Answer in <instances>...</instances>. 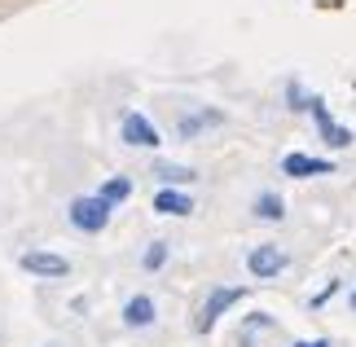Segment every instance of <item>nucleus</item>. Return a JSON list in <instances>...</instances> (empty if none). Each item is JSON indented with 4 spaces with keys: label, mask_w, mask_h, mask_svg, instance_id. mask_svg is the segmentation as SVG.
<instances>
[{
    "label": "nucleus",
    "mask_w": 356,
    "mask_h": 347,
    "mask_svg": "<svg viewBox=\"0 0 356 347\" xmlns=\"http://www.w3.org/2000/svg\"><path fill=\"white\" fill-rule=\"evenodd\" d=\"M22 268L31 277H66L71 273V259L58 251H22Z\"/></svg>",
    "instance_id": "obj_5"
},
{
    "label": "nucleus",
    "mask_w": 356,
    "mask_h": 347,
    "mask_svg": "<svg viewBox=\"0 0 356 347\" xmlns=\"http://www.w3.org/2000/svg\"><path fill=\"white\" fill-rule=\"evenodd\" d=\"M154 211H163V216H189V211H194V198L181 193V189H159L154 193Z\"/></svg>",
    "instance_id": "obj_10"
},
{
    "label": "nucleus",
    "mask_w": 356,
    "mask_h": 347,
    "mask_svg": "<svg viewBox=\"0 0 356 347\" xmlns=\"http://www.w3.org/2000/svg\"><path fill=\"white\" fill-rule=\"evenodd\" d=\"M154 316H159V308H154V299H149V295H132L128 303H123V325H128V330L154 325Z\"/></svg>",
    "instance_id": "obj_7"
},
{
    "label": "nucleus",
    "mask_w": 356,
    "mask_h": 347,
    "mask_svg": "<svg viewBox=\"0 0 356 347\" xmlns=\"http://www.w3.org/2000/svg\"><path fill=\"white\" fill-rule=\"evenodd\" d=\"M251 211H255L259 220H273V225H277V220L286 216V202H282V193L264 189V193H259V198H255V207H251Z\"/></svg>",
    "instance_id": "obj_12"
},
{
    "label": "nucleus",
    "mask_w": 356,
    "mask_h": 347,
    "mask_svg": "<svg viewBox=\"0 0 356 347\" xmlns=\"http://www.w3.org/2000/svg\"><path fill=\"white\" fill-rule=\"evenodd\" d=\"M242 299V290L238 286H216L207 299H202V308H198V321H194V330L198 334H211L216 330V321H220V316L234 308V303Z\"/></svg>",
    "instance_id": "obj_1"
},
{
    "label": "nucleus",
    "mask_w": 356,
    "mask_h": 347,
    "mask_svg": "<svg viewBox=\"0 0 356 347\" xmlns=\"http://www.w3.org/2000/svg\"><path fill=\"white\" fill-rule=\"evenodd\" d=\"M334 295H339V282H330V286H325V290H321V295H317V299H312V308H321V303H330Z\"/></svg>",
    "instance_id": "obj_16"
},
{
    "label": "nucleus",
    "mask_w": 356,
    "mask_h": 347,
    "mask_svg": "<svg viewBox=\"0 0 356 347\" xmlns=\"http://www.w3.org/2000/svg\"><path fill=\"white\" fill-rule=\"evenodd\" d=\"M123 141L136 145V150H154L159 145V128L141 115V110H128V115H123Z\"/></svg>",
    "instance_id": "obj_6"
},
{
    "label": "nucleus",
    "mask_w": 356,
    "mask_h": 347,
    "mask_svg": "<svg viewBox=\"0 0 356 347\" xmlns=\"http://www.w3.org/2000/svg\"><path fill=\"white\" fill-rule=\"evenodd\" d=\"M291 347H330V339H295Z\"/></svg>",
    "instance_id": "obj_17"
},
{
    "label": "nucleus",
    "mask_w": 356,
    "mask_h": 347,
    "mask_svg": "<svg viewBox=\"0 0 356 347\" xmlns=\"http://www.w3.org/2000/svg\"><path fill=\"white\" fill-rule=\"evenodd\" d=\"M286 264H291V255L282 251L277 242H259L251 255H246V273L251 277H259V282H268V277H277Z\"/></svg>",
    "instance_id": "obj_2"
},
{
    "label": "nucleus",
    "mask_w": 356,
    "mask_h": 347,
    "mask_svg": "<svg viewBox=\"0 0 356 347\" xmlns=\"http://www.w3.org/2000/svg\"><path fill=\"white\" fill-rule=\"evenodd\" d=\"M149 172H154L168 189H176V185H194V172L181 168V163H163V159H154V168H149Z\"/></svg>",
    "instance_id": "obj_11"
},
{
    "label": "nucleus",
    "mask_w": 356,
    "mask_h": 347,
    "mask_svg": "<svg viewBox=\"0 0 356 347\" xmlns=\"http://www.w3.org/2000/svg\"><path fill=\"white\" fill-rule=\"evenodd\" d=\"M282 172H286V176H330L334 163L312 159V154H286V159H282Z\"/></svg>",
    "instance_id": "obj_9"
},
{
    "label": "nucleus",
    "mask_w": 356,
    "mask_h": 347,
    "mask_svg": "<svg viewBox=\"0 0 356 347\" xmlns=\"http://www.w3.org/2000/svg\"><path fill=\"white\" fill-rule=\"evenodd\" d=\"M71 225L79 233H102L106 225H111V207H106L102 198H75L71 202Z\"/></svg>",
    "instance_id": "obj_3"
},
{
    "label": "nucleus",
    "mask_w": 356,
    "mask_h": 347,
    "mask_svg": "<svg viewBox=\"0 0 356 347\" xmlns=\"http://www.w3.org/2000/svg\"><path fill=\"white\" fill-rule=\"evenodd\" d=\"M97 198H102L106 207H115V202H128V198H132V180H128V176H111V180L102 185V193H97Z\"/></svg>",
    "instance_id": "obj_13"
},
{
    "label": "nucleus",
    "mask_w": 356,
    "mask_h": 347,
    "mask_svg": "<svg viewBox=\"0 0 356 347\" xmlns=\"http://www.w3.org/2000/svg\"><path fill=\"white\" fill-rule=\"evenodd\" d=\"M312 115H317V128H321V136H325V145H330V150H348L352 145V132L343 128V123H334L330 110H325L321 102L312 106Z\"/></svg>",
    "instance_id": "obj_8"
},
{
    "label": "nucleus",
    "mask_w": 356,
    "mask_h": 347,
    "mask_svg": "<svg viewBox=\"0 0 356 347\" xmlns=\"http://www.w3.org/2000/svg\"><path fill=\"white\" fill-rule=\"evenodd\" d=\"M163 264H168V242H149V251L141 255V268L145 273H159Z\"/></svg>",
    "instance_id": "obj_15"
},
{
    "label": "nucleus",
    "mask_w": 356,
    "mask_h": 347,
    "mask_svg": "<svg viewBox=\"0 0 356 347\" xmlns=\"http://www.w3.org/2000/svg\"><path fill=\"white\" fill-rule=\"evenodd\" d=\"M348 303H352V312H356V290H352V295H348Z\"/></svg>",
    "instance_id": "obj_18"
},
{
    "label": "nucleus",
    "mask_w": 356,
    "mask_h": 347,
    "mask_svg": "<svg viewBox=\"0 0 356 347\" xmlns=\"http://www.w3.org/2000/svg\"><path fill=\"white\" fill-rule=\"evenodd\" d=\"M225 123V110H189V115H181L176 119V136H181V141H198L202 132H211V128H220Z\"/></svg>",
    "instance_id": "obj_4"
},
{
    "label": "nucleus",
    "mask_w": 356,
    "mask_h": 347,
    "mask_svg": "<svg viewBox=\"0 0 356 347\" xmlns=\"http://www.w3.org/2000/svg\"><path fill=\"white\" fill-rule=\"evenodd\" d=\"M273 330H277V321H273L268 312H255L251 321H246V325L238 330V339H242V343H251V339H264V334H273Z\"/></svg>",
    "instance_id": "obj_14"
}]
</instances>
